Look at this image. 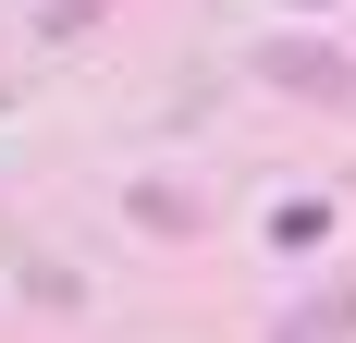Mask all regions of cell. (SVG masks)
<instances>
[{
	"mask_svg": "<svg viewBox=\"0 0 356 343\" xmlns=\"http://www.w3.org/2000/svg\"><path fill=\"white\" fill-rule=\"evenodd\" d=\"M295 12H320V0H295Z\"/></svg>",
	"mask_w": 356,
	"mask_h": 343,
	"instance_id": "5",
	"label": "cell"
},
{
	"mask_svg": "<svg viewBox=\"0 0 356 343\" xmlns=\"http://www.w3.org/2000/svg\"><path fill=\"white\" fill-rule=\"evenodd\" d=\"M258 86H270V99H320V110H356V62L332 49V37H270V49H258Z\"/></svg>",
	"mask_w": 356,
	"mask_h": 343,
	"instance_id": "1",
	"label": "cell"
},
{
	"mask_svg": "<svg viewBox=\"0 0 356 343\" xmlns=\"http://www.w3.org/2000/svg\"><path fill=\"white\" fill-rule=\"evenodd\" d=\"M344 331H356V282L332 294V307H295V319H283L270 343H344Z\"/></svg>",
	"mask_w": 356,
	"mask_h": 343,
	"instance_id": "2",
	"label": "cell"
},
{
	"mask_svg": "<svg viewBox=\"0 0 356 343\" xmlns=\"http://www.w3.org/2000/svg\"><path fill=\"white\" fill-rule=\"evenodd\" d=\"M99 12H111V0H49V12H37V37L62 49V37H86V25H99Z\"/></svg>",
	"mask_w": 356,
	"mask_h": 343,
	"instance_id": "4",
	"label": "cell"
},
{
	"mask_svg": "<svg viewBox=\"0 0 356 343\" xmlns=\"http://www.w3.org/2000/svg\"><path fill=\"white\" fill-rule=\"evenodd\" d=\"M320 233H332V208H307V196L270 208V245H320Z\"/></svg>",
	"mask_w": 356,
	"mask_h": 343,
	"instance_id": "3",
	"label": "cell"
}]
</instances>
